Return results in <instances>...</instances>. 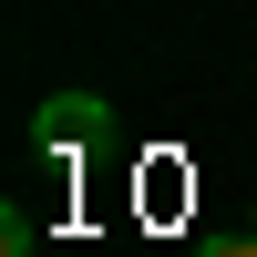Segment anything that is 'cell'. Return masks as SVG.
<instances>
[{
	"mask_svg": "<svg viewBox=\"0 0 257 257\" xmlns=\"http://www.w3.org/2000/svg\"><path fill=\"white\" fill-rule=\"evenodd\" d=\"M103 123H113V113H103V93H52V103H41V123H31V144H41V155H82Z\"/></svg>",
	"mask_w": 257,
	"mask_h": 257,
	"instance_id": "obj_1",
	"label": "cell"
},
{
	"mask_svg": "<svg viewBox=\"0 0 257 257\" xmlns=\"http://www.w3.org/2000/svg\"><path fill=\"white\" fill-rule=\"evenodd\" d=\"M206 257H257V247H206Z\"/></svg>",
	"mask_w": 257,
	"mask_h": 257,
	"instance_id": "obj_3",
	"label": "cell"
},
{
	"mask_svg": "<svg viewBox=\"0 0 257 257\" xmlns=\"http://www.w3.org/2000/svg\"><path fill=\"white\" fill-rule=\"evenodd\" d=\"M0 257H31V216H21V206L0 216Z\"/></svg>",
	"mask_w": 257,
	"mask_h": 257,
	"instance_id": "obj_2",
	"label": "cell"
}]
</instances>
